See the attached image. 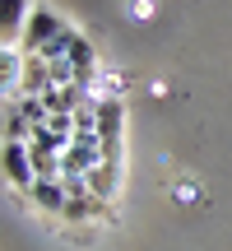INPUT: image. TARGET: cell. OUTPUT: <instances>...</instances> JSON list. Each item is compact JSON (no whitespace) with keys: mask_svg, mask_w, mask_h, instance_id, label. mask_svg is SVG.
I'll list each match as a JSON object with an SVG mask.
<instances>
[{"mask_svg":"<svg viewBox=\"0 0 232 251\" xmlns=\"http://www.w3.org/2000/svg\"><path fill=\"white\" fill-rule=\"evenodd\" d=\"M5 181L19 191L37 186V163H33V149L23 140H5Z\"/></svg>","mask_w":232,"mask_h":251,"instance_id":"6da1fadb","label":"cell"},{"mask_svg":"<svg viewBox=\"0 0 232 251\" xmlns=\"http://www.w3.org/2000/svg\"><path fill=\"white\" fill-rule=\"evenodd\" d=\"M61 33H65V28H61V14L37 5L33 19H28V28H23V37H19V47H23V51H46Z\"/></svg>","mask_w":232,"mask_h":251,"instance_id":"7a4b0ae2","label":"cell"},{"mask_svg":"<svg viewBox=\"0 0 232 251\" xmlns=\"http://www.w3.org/2000/svg\"><path fill=\"white\" fill-rule=\"evenodd\" d=\"M33 9H37L33 0H0V37H5V47L14 42V37H23Z\"/></svg>","mask_w":232,"mask_h":251,"instance_id":"3957f363","label":"cell"},{"mask_svg":"<svg viewBox=\"0 0 232 251\" xmlns=\"http://www.w3.org/2000/svg\"><path fill=\"white\" fill-rule=\"evenodd\" d=\"M28 196H33V205L46 209V214H65V186L56 177H37V186L28 191Z\"/></svg>","mask_w":232,"mask_h":251,"instance_id":"277c9868","label":"cell"}]
</instances>
